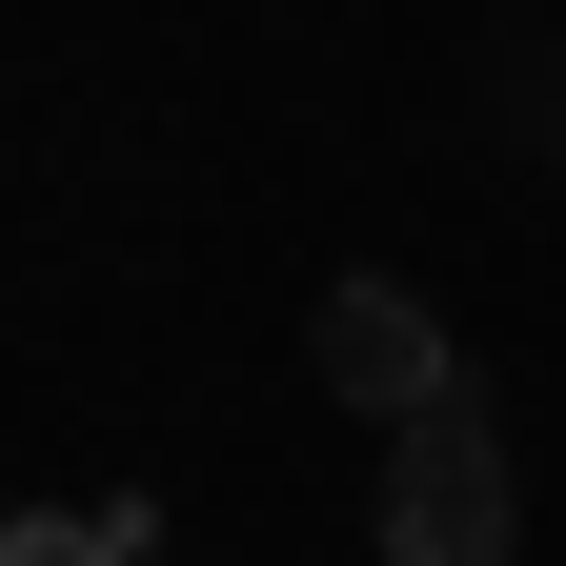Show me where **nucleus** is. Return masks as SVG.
I'll return each mask as SVG.
<instances>
[{"label": "nucleus", "mask_w": 566, "mask_h": 566, "mask_svg": "<svg viewBox=\"0 0 566 566\" xmlns=\"http://www.w3.org/2000/svg\"><path fill=\"white\" fill-rule=\"evenodd\" d=\"M506 546H526L506 424H485V405H424L405 446H385V566H506Z\"/></svg>", "instance_id": "f257e3e1"}, {"label": "nucleus", "mask_w": 566, "mask_h": 566, "mask_svg": "<svg viewBox=\"0 0 566 566\" xmlns=\"http://www.w3.org/2000/svg\"><path fill=\"white\" fill-rule=\"evenodd\" d=\"M304 365H324L344 405H365L385 446H405L424 405H465V365H446V324H424V283H385V263H365V283H324V304H304Z\"/></svg>", "instance_id": "f03ea898"}, {"label": "nucleus", "mask_w": 566, "mask_h": 566, "mask_svg": "<svg viewBox=\"0 0 566 566\" xmlns=\"http://www.w3.org/2000/svg\"><path fill=\"white\" fill-rule=\"evenodd\" d=\"M0 566H142V506H21Z\"/></svg>", "instance_id": "7ed1b4c3"}]
</instances>
